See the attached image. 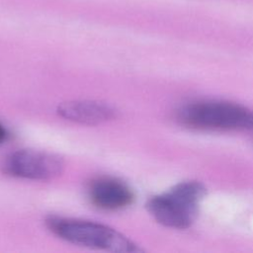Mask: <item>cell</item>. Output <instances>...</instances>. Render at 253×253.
Instances as JSON below:
<instances>
[{
  "mask_svg": "<svg viewBox=\"0 0 253 253\" xmlns=\"http://www.w3.org/2000/svg\"><path fill=\"white\" fill-rule=\"evenodd\" d=\"M45 224L54 235L78 246L119 253L141 251L120 231L95 221L50 215Z\"/></svg>",
  "mask_w": 253,
  "mask_h": 253,
  "instance_id": "6da1fadb",
  "label": "cell"
},
{
  "mask_svg": "<svg viewBox=\"0 0 253 253\" xmlns=\"http://www.w3.org/2000/svg\"><path fill=\"white\" fill-rule=\"evenodd\" d=\"M206 194V188L191 181L176 185L169 192L152 197L146 207L150 214L162 225L184 229L194 221L198 205Z\"/></svg>",
  "mask_w": 253,
  "mask_h": 253,
  "instance_id": "7a4b0ae2",
  "label": "cell"
},
{
  "mask_svg": "<svg viewBox=\"0 0 253 253\" xmlns=\"http://www.w3.org/2000/svg\"><path fill=\"white\" fill-rule=\"evenodd\" d=\"M178 120L201 129H252L253 110L229 102L204 101L183 107L178 113Z\"/></svg>",
  "mask_w": 253,
  "mask_h": 253,
  "instance_id": "3957f363",
  "label": "cell"
},
{
  "mask_svg": "<svg viewBox=\"0 0 253 253\" xmlns=\"http://www.w3.org/2000/svg\"><path fill=\"white\" fill-rule=\"evenodd\" d=\"M2 169L16 178L44 181L58 177L64 169V161L50 152L19 149L5 157Z\"/></svg>",
  "mask_w": 253,
  "mask_h": 253,
  "instance_id": "277c9868",
  "label": "cell"
},
{
  "mask_svg": "<svg viewBox=\"0 0 253 253\" xmlns=\"http://www.w3.org/2000/svg\"><path fill=\"white\" fill-rule=\"evenodd\" d=\"M87 197L94 207L107 211L124 210L134 200L131 189L124 181L112 176L93 178L87 185Z\"/></svg>",
  "mask_w": 253,
  "mask_h": 253,
  "instance_id": "5b68a950",
  "label": "cell"
},
{
  "mask_svg": "<svg viewBox=\"0 0 253 253\" xmlns=\"http://www.w3.org/2000/svg\"><path fill=\"white\" fill-rule=\"evenodd\" d=\"M57 113L63 119L82 125L95 126L116 118V110L109 104L93 100H75L60 104Z\"/></svg>",
  "mask_w": 253,
  "mask_h": 253,
  "instance_id": "8992f818",
  "label": "cell"
},
{
  "mask_svg": "<svg viewBox=\"0 0 253 253\" xmlns=\"http://www.w3.org/2000/svg\"><path fill=\"white\" fill-rule=\"evenodd\" d=\"M8 137L7 129L4 127V126L0 123V144H2Z\"/></svg>",
  "mask_w": 253,
  "mask_h": 253,
  "instance_id": "52a82bcc",
  "label": "cell"
}]
</instances>
